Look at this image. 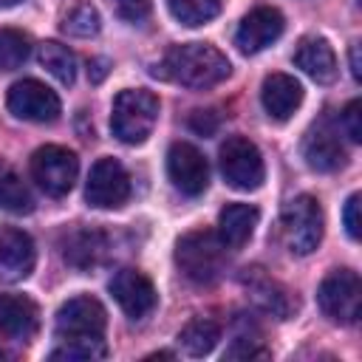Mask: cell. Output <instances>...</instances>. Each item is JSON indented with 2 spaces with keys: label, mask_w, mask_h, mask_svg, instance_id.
<instances>
[{
  "label": "cell",
  "mask_w": 362,
  "mask_h": 362,
  "mask_svg": "<svg viewBox=\"0 0 362 362\" xmlns=\"http://www.w3.org/2000/svg\"><path fill=\"white\" fill-rule=\"evenodd\" d=\"M232 65L226 59V54H221L212 42H181L173 45L167 51V57L161 59V76L192 88V90H206L221 85L229 76Z\"/></svg>",
  "instance_id": "6da1fadb"
},
{
  "label": "cell",
  "mask_w": 362,
  "mask_h": 362,
  "mask_svg": "<svg viewBox=\"0 0 362 362\" xmlns=\"http://www.w3.org/2000/svg\"><path fill=\"white\" fill-rule=\"evenodd\" d=\"M175 266L192 283H215L226 266V243L212 229H192L175 243Z\"/></svg>",
  "instance_id": "7a4b0ae2"
},
{
  "label": "cell",
  "mask_w": 362,
  "mask_h": 362,
  "mask_svg": "<svg viewBox=\"0 0 362 362\" xmlns=\"http://www.w3.org/2000/svg\"><path fill=\"white\" fill-rule=\"evenodd\" d=\"M158 122V96L144 88H124L110 107V130L124 144H141Z\"/></svg>",
  "instance_id": "3957f363"
},
{
  "label": "cell",
  "mask_w": 362,
  "mask_h": 362,
  "mask_svg": "<svg viewBox=\"0 0 362 362\" xmlns=\"http://www.w3.org/2000/svg\"><path fill=\"white\" fill-rule=\"evenodd\" d=\"M325 218L322 206L314 195H297L283 206V238L291 255L305 257L322 240Z\"/></svg>",
  "instance_id": "277c9868"
},
{
  "label": "cell",
  "mask_w": 362,
  "mask_h": 362,
  "mask_svg": "<svg viewBox=\"0 0 362 362\" xmlns=\"http://www.w3.org/2000/svg\"><path fill=\"white\" fill-rule=\"evenodd\" d=\"M317 303L322 314L339 325H354L362 308V283L354 269H334L317 288Z\"/></svg>",
  "instance_id": "5b68a950"
},
{
  "label": "cell",
  "mask_w": 362,
  "mask_h": 362,
  "mask_svg": "<svg viewBox=\"0 0 362 362\" xmlns=\"http://www.w3.org/2000/svg\"><path fill=\"white\" fill-rule=\"evenodd\" d=\"M79 175V158L74 150L59 144H42L31 156V178L40 184L42 192L62 198L74 189Z\"/></svg>",
  "instance_id": "8992f818"
},
{
  "label": "cell",
  "mask_w": 362,
  "mask_h": 362,
  "mask_svg": "<svg viewBox=\"0 0 362 362\" xmlns=\"http://www.w3.org/2000/svg\"><path fill=\"white\" fill-rule=\"evenodd\" d=\"M218 156H221V173H223L229 187L252 192L263 184V178H266L263 156H260L257 144L249 141L246 136H229L221 144Z\"/></svg>",
  "instance_id": "52a82bcc"
},
{
  "label": "cell",
  "mask_w": 362,
  "mask_h": 362,
  "mask_svg": "<svg viewBox=\"0 0 362 362\" xmlns=\"http://www.w3.org/2000/svg\"><path fill=\"white\" fill-rule=\"evenodd\" d=\"M130 198V175L122 161L105 156L90 167L85 184V201L96 209H119Z\"/></svg>",
  "instance_id": "ba28073f"
},
{
  "label": "cell",
  "mask_w": 362,
  "mask_h": 362,
  "mask_svg": "<svg viewBox=\"0 0 362 362\" xmlns=\"http://www.w3.org/2000/svg\"><path fill=\"white\" fill-rule=\"evenodd\" d=\"M105 325H107L105 305L90 294H79L59 305L54 328L59 339H88V337H102Z\"/></svg>",
  "instance_id": "9c48e42d"
},
{
  "label": "cell",
  "mask_w": 362,
  "mask_h": 362,
  "mask_svg": "<svg viewBox=\"0 0 362 362\" xmlns=\"http://www.w3.org/2000/svg\"><path fill=\"white\" fill-rule=\"evenodd\" d=\"M6 105L8 110L17 116V119H25V122H37V124H48V122H57L59 119V96L42 85L40 79H20L8 88V96H6Z\"/></svg>",
  "instance_id": "30bf717a"
},
{
  "label": "cell",
  "mask_w": 362,
  "mask_h": 362,
  "mask_svg": "<svg viewBox=\"0 0 362 362\" xmlns=\"http://www.w3.org/2000/svg\"><path fill=\"white\" fill-rule=\"evenodd\" d=\"M167 175L175 189L195 198L209 184V164L204 153L189 141H173L167 150Z\"/></svg>",
  "instance_id": "8fae6325"
},
{
  "label": "cell",
  "mask_w": 362,
  "mask_h": 362,
  "mask_svg": "<svg viewBox=\"0 0 362 362\" xmlns=\"http://www.w3.org/2000/svg\"><path fill=\"white\" fill-rule=\"evenodd\" d=\"M113 300L119 303V308L130 317V320H141L147 317L156 303H158V294H156V286L147 274H141L139 269H119L110 283H107Z\"/></svg>",
  "instance_id": "7c38bea8"
},
{
  "label": "cell",
  "mask_w": 362,
  "mask_h": 362,
  "mask_svg": "<svg viewBox=\"0 0 362 362\" xmlns=\"http://www.w3.org/2000/svg\"><path fill=\"white\" fill-rule=\"evenodd\" d=\"M303 158L311 170L317 173H334L345 164V147L339 141L337 127L328 119H320L308 127V133L303 136Z\"/></svg>",
  "instance_id": "4fadbf2b"
},
{
  "label": "cell",
  "mask_w": 362,
  "mask_h": 362,
  "mask_svg": "<svg viewBox=\"0 0 362 362\" xmlns=\"http://www.w3.org/2000/svg\"><path fill=\"white\" fill-rule=\"evenodd\" d=\"M37 266V246L28 232L6 226L0 229V280L20 283Z\"/></svg>",
  "instance_id": "5bb4252c"
},
{
  "label": "cell",
  "mask_w": 362,
  "mask_h": 362,
  "mask_svg": "<svg viewBox=\"0 0 362 362\" xmlns=\"http://www.w3.org/2000/svg\"><path fill=\"white\" fill-rule=\"evenodd\" d=\"M283 28H286V20L277 8L257 6L240 20L238 34H235V45L240 48V54H257L266 45H272L283 34Z\"/></svg>",
  "instance_id": "9a60e30c"
},
{
  "label": "cell",
  "mask_w": 362,
  "mask_h": 362,
  "mask_svg": "<svg viewBox=\"0 0 362 362\" xmlns=\"http://www.w3.org/2000/svg\"><path fill=\"white\" fill-rule=\"evenodd\" d=\"M240 283H243V288L249 291V297H252L266 314H272V317H277V320H288V317L294 314L297 303L291 300L288 288H286L283 283H277L274 277H269L260 266L243 269Z\"/></svg>",
  "instance_id": "2e32d148"
},
{
  "label": "cell",
  "mask_w": 362,
  "mask_h": 362,
  "mask_svg": "<svg viewBox=\"0 0 362 362\" xmlns=\"http://www.w3.org/2000/svg\"><path fill=\"white\" fill-rule=\"evenodd\" d=\"M260 102L269 119L286 122L303 105V85L288 74H269L260 85Z\"/></svg>",
  "instance_id": "e0dca14e"
},
{
  "label": "cell",
  "mask_w": 362,
  "mask_h": 362,
  "mask_svg": "<svg viewBox=\"0 0 362 362\" xmlns=\"http://www.w3.org/2000/svg\"><path fill=\"white\" fill-rule=\"evenodd\" d=\"M40 328V308L25 294H0V331L17 342H28Z\"/></svg>",
  "instance_id": "ac0fdd59"
},
{
  "label": "cell",
  "mask_w": 362,
  "mask_h": 362,
  "mask_svg": "<svg viewBox=\"0 0 362 362\" xmlns=\"http://www.w3.org/2000/svg\"><path fill=\"white\" fill-rule=\"evenodd\" d=\"M294 65L320 85H331L337 79V54L322 37H305L294 51Z\"/></svg>",
  "instance_id": "d6986e66"
},
{
  "label": "cell",
  "mask_w": 362,
  "mask_h": 362,
  "mask_svg": "<svg viewBox=\"0 0 362 362\" xmlns=\"http://www.w3.org/2000/svg\"><path fill=\"white\" fill-rule=\"evenodd\" d=\"M260 221V209L252 204H226L218 212V238L226 243V249H240L255 235V226Z\"/></svg>",
  "instance_id": "ffe728a7"
},
{
  "label": "cell",
  "mask_w": 362,
  "mask_h": 362,
  "mask_svg": "<svg viewBox=\"0 0 362 362\" xmlns=\"http://www.w3.org/2000/svg\"><path fill=\"white\" fill-rule=\"evenodd\" d=\"M105 255V235L96 229H74L62 240V257L76 269H90Z\"/></svg>",
  "instance_id": "44dd1931"
},
{
  "label": "cell",
  "mask_w": 362,
  "mask_h": 362,
  "mask_svg": "<svg viewBox=\"0 0 362 362\" xmlns=\"http://www.w3.org/2000/svg\"><path fill=\"white\" fill-rule=\"evenodd\" d=\"M221 339V325L209 317H195L178 331V345L189 356H206Z\"/></svg>",
  "instance_id": "7402d4cb"
},
{
  "label": "cell",
  "mask_w": 362,
  "mask_h": 362,
  "mask_svg": "<svg viewBox=\"0 0 362 362\" xmlns=\"http://www.w3.org/2000/svg\"><path fill=\"white\" fill-rule=\"evenodd\" d=\"M40 62H42V68H45L57 82L74 85V79H76V57H74V51H71L68 45L54 42V40L42 42V45H40Z\"/></svg>",
  "instance_id": "603a6c76"
},
{
  "label": "cell",
  "mask_w": 362,
  "mask_h": 362,
  "mask_svg": "<svg viewBox=\"0 0 362 362\" xmlns=\"http://www.w3.org/2000/svg\"><path fill=\"white\" fill-rule=\"evenodd\" d=\"M0 209L11 215H28L34 209V195L14 170H0Z\"/></svg>",
  "instance_id": "cb8c5ba5"
},
{
  "label": "cell",
  "mask_w": 362,
  "mask_h": 362,
  "mask_svg": "<svg viewBox=\"0 0 362 362\" xmlns=\"http://www.w3.org/2000/svg\"><path fill=\"white\" fill-rule=\"evenodd\" d=\"M51 359H65V362H96L107 356V345L102 337H88V339H62L59 348L48 354Z\"/></svg>",
  "instance_id": "d4e9b609"
},
{
  "label": "cell",
  "mask_w": 362,
  "mask_h": 362,
  "mask_svg": "<svg viewBox=\"0 0 362 362\" xmlns=\"http://www.w3.org/2000/svg\"><path fill=\"white\" fill-rule=\"evenodd\" d=\"M167 8L181 25H204L221 14V0H167Z\"/></svg>",
  "instance_id": "484cf974"
},
{
  "label": "cell",
  "mask_w": 362,
  "mask_h": 362,
  "mask_svg": "<svg viewBox=\"0 0 362 362\" xmlns=\"http://www.w3.org/2000/svg\"><path fill=\"white\" fill-rule=\"evenodd\" d=\"M31 54V40L17 28H0V71L20 68Z\"/></svg>",
  "instance_id": "4316f807"
},
{
  "label": "cell",
  "mask_w": 362,
  "mask_h": 362,
  "mask_svg": "<svg viewBox=\"0 0 362 362\" xmlns=\"http://www.w3.org/2000/svg\"><path fill=\"white\" fill-rule=\"evenodd\" d=\"M62 28H65L71 37H93V34H99V28H102V17H99L96 6H90V3H76V6L65 14Z\"/></svg>",
  "instance_id": "83f0119b"
},
{
  "label": "cell",
  "mask_w": 362,
  "mask_h": 362,
  "mask_svg": "<svg viewBox=\"0 0 362 362\" xmlns=\"http://www.w3.org/2000/svg\"><path fill=\"white\" fill-rule=\"evenodd\" d=\"M226 356H229V359H266L269 351L260 345L257 334H255V337H249V334H238V337H235V345L226 351Z\"/></svg>",
  "instance_id": "f1b7e54d"
},
{
  "label": "cell",
  "mask_w": 362,
  "mask_h": 362,
  "mask_svg": "<svg viewBox=\"0 0 362 362\" xmlns=\"http://www.w3.org/2000/svg\"><path fill=\"white\" fill-rule=\"evenodd\" d=\"M359 110H362V102L359 99H351L345 105V110H342V127H345V133H348V139L354 144L362 141V113Z\"/></svg>",
  "instance_id": "f546056e"
},
{
  "label": "cell",
  "mask_w": 362,
  "mask_h": 362,
  "mask_svg": "<svg viewBox=\"0 0 362 362\" xmlns=\"http://www.w3.org/2000/svg\"><path fill=\"white\" fill-rule=\"evenodd\" d=\"M110 6L127 23H141L150 14V0H110Z\"/></svg>",
  "instance_id": "4dcf8cb0"
},
{
  "label": "cell",
  "mask_w": 362,
  "mask_h": 362,
  "mask_svg": "<svg viewBox=\"0 0 362 362\" xmlns=\"http://www.w3.org/2000/svg\"><path fill=\"white\" fill-rule=\"evenodd\" d=\"M359 201H362V195L354 192V195H348V201L342 206V223H345V232H348L351 240H359V226H362V221H359Z\"/></svg>",
  "instance_id": "1f68e13d"
},
{
  "label": "cell",
  "mask_w": 362,
  "mask_h": 362,
  "mask_svg": "<svg viewBox=\"0 0 362 362\" xmlns=\"http://www.w3.org/2000/svg\"><path fill=\"white\" fill-rule=\"evenodd\" d=\"M187 124H189V130H195L198 136H212V133L218 130V124H221V116H218L215 110H192L189 119H187Z\"/></svg>",
  "instance_id": "d6a6232c"
},
{
  "label": "cell",
  "mask_w": 362,
  "mask_h": 362,
  "mask_svg": "<svg viewBox=\"0 0 362 362\" xmlns=\"http://www.w3.org/2000/svg\"><path fill=\"white\" fill-rule=\"evenodd\" d=\"M88 76H90V82H102L105 76H107V59H90V65H88Z\"/></svg>",
  "instance_id": "836d02e7"
},
{
  "label": "cell",
  "mask_w": 362,
  "mask_h": 362,
  "mask_svg": "<svg viewBox=\"0 0 362 362\" xmlns=\"http://www.w3.org/2000/svg\"><path fill=\"white\" fill-rule=\"evenodd\" d=\"M351 74H354V79H356V82L362 79V65H359V42H354V45H351Z\"/></svg>",
  "instance_id": "e575fe53"
},
{
  "label": "cell",
  "mask_w": 362,
  "mask_h": 362,
  "mask_svg": "<svg viewBox=\"0 0 362 362\" xmlns=\"http://www.w3.org/2000/svg\"><path fill=\"white\" fill-rule=\"evenodd\" d=\"M17 3H23V0H0V8H11V6H17Z\"/></svg>",
  "instance_id": "d590c367"
},
{
  "label": "cell",
  "mask_w": 362,
  "mask_h": 362,
  "mask_svg": "<svg viewBox=\"0 0 362 362\" xmlns=\"http://www.w3.org/2000/svg\"><path fill=\"white\" fill-rule=\"evenodd\" d=\"M0 359H6V351H3V348H0Z\"/></svg>",
  "instance_id": "8d00e7d4"
}]
</instances>
